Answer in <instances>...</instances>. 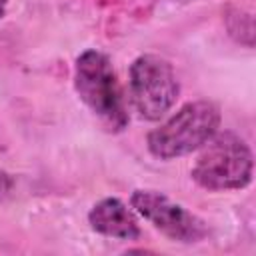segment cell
Returning a JSON list of instances; mask_svg holds the SVG:
<instances>
[{"label": "cell", "instance_id": "6da1fadb", "mask_svg": "<svg viewBox=\"0 0 256 256\" xmlns=\"http://www.w3.org/2000/svg\"><path fill=\"white\" fill-rule=\"evenodd\" d=\"M74 86L80 100L102 120V124L120 132L128 124V112L122 98L116 72L106 54L86 50L78 56L74 68Z\"/></svg>", "mask_w": 256, "mask_h": 256}, {"label": "cell", "instance_id": "7a4b0ae2", "mask_svg": "<svg viewBox=\"0 0 256 256\" xmlns=\"http://www.w3.org/2000/svg\"><path fill=\"white\" fill-rule=\"evenodd\" d=\"M218 124L220 110L214 102H188L160 128L148 134V150L160 160L190 154L218 132Z\"/></svg>", "mask_w": 256, "mask_h": 256}, {"label": "cell", "instance_id": "3957f363", "mask_svg": "<svg viewBox=\"0 0 256 256\" xmlns=\"http://www.w3.org/2000/svg\"><path fill=\"white\" fill-rule=\"evenodd\" d=\"M252 152L234 132L214 134L192 166L190 174L206 190H240L252 180Z\"/></svg>", "mask_w": 256, "mask_h": 256}, {"label": "cell", "instance_id": "277c9868", "mask_svg": "<svg viewBox=\"0 0 256 256\" xmlns=\"http://www.w3.org/2000/svg\"><path fill=\"white\" fill-rule=\"evenodd\" d=\"M180 92L174 68L156 54L138 56L130 66V98L138 114L146 120L162 118Z\"/></svg>", "mask_w": 256, "mask_h": 256}, {"label": "cell", "instance_id": "5b68a950", "mask_svg": "<svg viewBox=\"0 0 256 256\" xmlns=\"http://www.w3.org/2000/svg\"><path fill=\"white\" fill-rule=\"evenodd\" d=\"M130 204L140 216H144L156 230L166 234L170 240L192 244L200 242L208 234L204 220H200L196 214L188 212L184 206L172 202L160 192L134 190Z\"/></svg>", "mask_w": 256, "mask_h": 256}, {"label": "cell", "instance_id": "8992f818", "mask_svg": "<svg viewBox=\"0 0 256 256\" xmlns=\"http://www.w3.org/2000/svg\"><path fill=\"white\" fill-rule=\"evenodd\" d=\"M88 222L92 230L104 236L120 240H136L140 236L134 212L118 198H104L98 204H94L88 214Z\"/></svg>", "mask_w": 256, "mask_h": 256}, {"label": "cell", "instance_id": "52a82bcc", "mask_svg": "<svg viewBox=\"0 0 256 256\" xmlns=\"http://www.w3.org/2000/svg\"><path fill=\"white\" fill-rule=\"evenodd\" d=\"M224 20H226V28L230 32V36L252 48L254 46V18L252 14L240 10V8H234V6H228L226 12H224Z\"/></svg>", "mask_w": 256, "mask_h": 256}, {"label": "cell", "instance_id": "ba28073f", "mask_svg": "<svg viewBox=\"0 0 256 256\" xmlns=\"http://www.w3.org/2000/svg\"><path fill=\"white\" fill-rule=\"evenodd\" d=\"M12 186H14V180H12V176L8 174V172H2L0 170V202L10 194V190H12Z\"/></svg>", "mask_w": 256, "mask_h": 256}, {"label": "cell", "instance_id": "9c48e42d", "mask_svg": "<svg viewBox=\"0 0 256 256\" xmlns=\"http://www.w3.org/2000/svg\"><path fill=\"white\" fill-rule=\"evenodd\" d=\"M6 4H8V0H0V18H2L4 12H6Z\"/></svg>", "mask_w": 256, "mask_h": 256}]
</instances>
